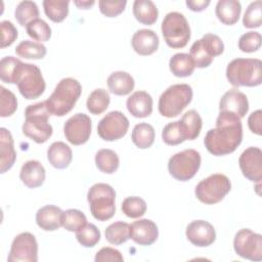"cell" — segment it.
Returning <instances> with one entry per match:
<instances>
[{
	"instance_id": "cell-1",
	"label": "cell",
	"mask_w": 262,
	"mask_h": 262,
	"mask_svg": "<svg viewBox=\"0 0 262 262\" xmlns=\"http://www.w3.org/2000/svg\"><path fill=\"white\" fill-rule=\"evenodd\" d=\"M243 140V125L234 114L220 112L215 128L210 129L204 139L207 150L213 156H226L233 152Z\"/></svg>"
},
{
	"instance_id": "cell-2",
	"label": "cell",
	"mask_w": 262,
	"mask_h": 262,
	"mask_svg": "<svg viewBox=\"0 0 262 262\" xmlns=\"http://www.w3.org/2000/svg\"><path fill=\"white\" fill-rule=\"evenodd\" d=\"M82 93L80 82L74 78H63L55 86L51 95L45 100L50 115L63 117L69 114Z\"/></svg>"
},
{
	"instance_id": "cell-3",
	"label": "cell",
	"mask_w": 262,
	"mask_h": 262,
	"mask_svg": "<svg viewBox=\"0 0 262 262\" xmlns=\"http://www.w3.org/2000/svg\"><path fill=\"white\" fill-rule=\"evenodd\" d=\"M50 113L45 101L30 104L25 110L23 133L36 143L46 142L52 135L53 129L49 124Z\"/></svg>"
},
{
	"instance_id": "cell-4",
	"label": "cell",
	"mask_w": 262,
	"mask_h": 262,
	"mask_svg": "<svg viewBox=\"0 0 262 262\" xmlns=\"http://www.w3.org/2000/svg\"><path fill=\"white\" fill-rule=\"evenodd\" d=\"M226 78L234 87H256L262 83V61L258 58H235L226 68Z\"/></svg>"
},
{
	"instance_id": "cell-5",
	"label": "cell",
	"mask_w": 262,
	"mask_h": 262,
	"mask_svg": "<svg viewBox=\"0 0 262 262\" xmlns=\"http://www.w3.org/2000/svg\"><path fill=\"white\" fill-rule=\"evenodd\" d=\"M116 191L106 183H95L87 192L91 215L98 221L111 219L116 212Z\"/></svg>"
},
{
	"instance_id": "cell-6",
	"label": "cell",
	"mask_w": 262,
	"mask_h": 262,
	"mask_svg": "<svg viewBox=\"0 0 262 262\" xmlns=\"http://www.w3.org/2000/svg\"><path fill=\"white\" fill-rule=\"evenodd\" d=\"M192 96L193 91L188 84L171 85L159 98V113L166 118L176 117L190 103Z\"/></svg>"
},
{
	"instance_id": "cell-7",
	"label": "cell",
	"mask_w": 262,
	"mask_h": 262,
	"mask_svg": "<svg viewBox=\"0 0 262 262\" xmlns=\"http://www.w3.org/2000/svg\"><path fill=\"white\" fill-rule=\"evenodd\" d=\"M14 84L17 85L19 93L26 99L40 97L46 88L41 70L36 64L23 61L17 67Z\"/></svg>"
},
{
	"instance_id": "cell-8",
	"label": "cell",
	"mask_w": 262,
	"mask_h": 262,
	"mask_svg": "<svg viewBox=\"0 0 262 262\" xmlns=\"http://www.w3.org/2000/svg\"><path fill=\"white\" fill-rule=\"evenodd\" d=\"M166 44L174 49L183 48L190 39V27L186 17L177 11L165 15L161 25Z\"/></svg>"
},
{
	"instance_id": "cell-9",
	"label": "cell",
	"mask_w": 262,
	"mask_h": 262,
	"mask_svg": "<svg viewBox=\"0 0 262 262\" xmlns=\"http://www.w3.org/2000/svg\"><path fill=\"white\" fill-rule=\"evenodd\" d=\"M230 189L231 182L229 178L224 174L216 173L201 180L194 188V194L200 202L206 205H214L221 202Z\"/></svg>"
},
{
	"instance_id": "cell-10",
	"label": "cell",
	"mask_w": 262,
	"mask_h": 262,
	"mask_svg": "<svg viewBox=\"0 0 262 262\" xmlns=\"http://www.w3.org/2000/svg\"><path fill=\"white\" fill-rule=\"evenodd\" d=\"M223 51L224 44L221 38L215 34L208 33L192 43L189 55L196 68L205 69L213 62L215 56L221 55Z\"/></svg>"
},
{
	"instance_id": "cell-11",
	"label": "cell",
	"mask_w": 262,
	"mask_h": 262,
	"mask_svg": "<svg viewBox=\"0 0 262 262\" xmlns=\"http://www.w3.org/2000/svg\"><path fill=\"white\" fill-rule=\"evenodd\" d=\"M201 155L193 148H187L173 155L168 162L170 175L178 181L190 180L201 167Z\"/></svg>"
},
{
	"instance_id": "cell-12",
	"label": "cell",
	"mask_w": 262,
	"mask_h": 262,
	"mask_svg": "<svg viewBox=\"0 0 262 262\" xmlns=\"http://www.w3.org/2000/svg\"><path fill=\"white\" fill-rule=\"evenodd\" d=\"M234 252L251 261L262 260V235L249 228L238 230L233 238Z\"/></svg>"
},
{
	"instance_id": "cell-13",
	"label": "cell",
	"mask_w": 262,
	"mask_h": 262,
	"mask_svg": "<svg viewBox=\"0 0 262 262\" xmlns=\"http://www.w3.org/2000/svg\"><path fill=\"white\" fill-rule=\"evenodd\" d=\"M129 129V120L120 111L107 113L97 125L98 136L105 141H115L124 137Z\"/></svg>"
},
{
	"instance_id": "cell-14",
	"label": "cell",
	"mask_w": 262,
	"mask_h": 262,
	"mask_svg": "<svg viewBox=\"0 0 262 262\" xmlns=\"http://www.w3.org/2000/svg\"><path fill=\"white\" fill-rule=\"evenodd\" d=\"M7 261L37 262L38 261V243L35 235L27 231L17 234L11 243Z\"/></svg>"
},
{
	"instance_id": "cell-15",
	"label": "cell",
	"mask_w": 262,
	"mask_h": 262,
	"mask_svg": "<svg viewBox=\"0 0 262 262\" xmlns=\"http://www.w3.org/2000/svg\"><path fill=\"white\" fill-rule=\"evenodd\" d=\"M91 119L83 113H77L67 120L63 125L66 139L74 144L81 145L88 141L91 135Z\"/></svg>"
},
{
	"instance_id": "cell-16",
	"label": "cell",
	"mask_w": 262,
	"mask_h": 262,
	"mask_svg": "<svg viewBox=\"0 0 262 262\" xmlns=\"http://www.w3.org/2000/svg\"><path fill=\"white\" fill-rule=\"evenodd\" d=\"M243 175L252 182L260 183L262 179V151L257 146L246 148L238 159Z\"/></svg>"
},
{
	"instance_id": "cell-17",
	"label": "cell",
	"mask_w": 262,
	"mask_h": 262,
	"mask_svg": "<svg viewBox=\"0 0 262 262\" xmlns=\"http://www.w3.org/2000/svg\"><path fill=\"white\" fill-rule=\"evenodd\" d=\"M187 239L196 247H209L216 239V231L214 226L206 220L191 221L185 230Z\"/></svg>"
},
{
	"instance_id": "cell-18",
	"label": "cell",
	"mask_w": 262,
	"mask_h": 262,
	"mask_svg": "<svg viewBox=\"0 0 262 262\" xmlns=\"http://www.w3.org/2000/svg\"><path fill=\"white\" fill-rule=\"evenodd\" d=\"M219 111L234 114L239 119L244 118L249 111L247 95L237 89L226 91L220 98Z\"/></svg>"
},
{
	"instance_id": "cell-19",
	"label": "cell",
	"mask_w": 262,
	"mask_h": 262,
	"mask_svg": "<svg viewBox=\"0 0 262 262\" xmlns=\"http://www.w3.org/2000/svg\"><path fill=\"white\" fill-rule=\"evenodd\" d=\"M131 239L139 246H150L159 236L157 224L150 219H139L130 225Z\"/></svg>"
},
{
	"instance_id": "cell-20",
	"label": "cell",
	"mask_w": 262,
	"mask_h": 262,
	"mask_svg": "<svg viewBox=\"0 0 262 262\" xmlns=\"http://www.w3.org/2000/svg\"><path fill=\"white\" fill-rule=\"evenodd\" d=\"M159 36L149 29L137 30L131 39V44L136 53L139 55H150L158 50Z\"/></svg>"
},
{
	"instance_id": "cell-21",
	"label": "cell",
	"mask_w": 262,
	"mask_h": 262,
	"mask_svg": "<svg viewBox=\"0 0 262 262\" xmlns=\"http://www.w3.org/2000/svg\"><path fill=\"white\" fill-rule=\"evenodd\" d=\"M63 211L54 205H46L36 213L37 225L45 231H54L62 226Z\"/></svg>"
},
{
	"instance_id": "cell-22",
	"label": "cell",
	"mask_w": 262,
	"mask_h": 262,
	"mask_svg": "<svg viewBox=\"0 0 262 262\" xmlns=\"http://www.w3.org/2000/svg\"><path fill=\"white\" fill-rule=\"evenodd\" d=\"M46 171L43 165L37 160L25 162L19 171L21 182L29 188H36L44 183Z\"/></svg>"
},
{
	"instance_id": "cell-23",
	"label": "cell",
	"mask_w": 262,
	"mask_h": 262,
	"mask_svg": "<svg viewBox=\"0 0 262 262\" xmlns=\"http://www.w3.org/2000/svg\"><path fill=\"white\" fill-rule=\"evenodd\" d=\"M126 106L133 117L146 118L152 113V98L146 91H135L127 98Z\"/></svg>"
},
{
	"instance_id": "cell-24",
	"label": "cell",
	"mask_w": 262,
	"mask_h": 262,
	"mask_svg": "<svg viewBox=\"0 0 262 262\" xmlns=\"http://www.w3.org/2000/svg\"><path fill=\"white\" fill-rule=\"evenodd\" d=\"M16 160V152L13 145V138L10 131L4 127L0 128V166L1 173L12 168Z\"/></svg>"
},
{
	"instance_id": "cell-25",
	"label": "cell",
	"mask_w": 262,
	"mask_h": 262,
	"mask_svg": "<svg viewBox=\"0 0 262 262\" xmlns=\"http://www.w3.org/2000/svg\"><path fill=\"white\" fill-rule=\"evenodd\" d=\"M47 159L52 167L66 169L72 162L73 151L64 142L55 141L51 143L47 149Z\"/></svg>"
},
{
	"instance_id": "cell-26",
	"label": "cell",
	"mask_w": 262,
	"mask_h": 262,
	"mask_svg": "<svg viewBox=\"0 0 262 262\" xmlns=\"http://www.w3.org/2000/svg\"><path fill=\"white\" fill-rule=\"evenodd\" d=\"M107 87L115 95H127L132 92L135 86L133 77L124 71L113 72L106 80Z\"/></svg>"
},
{
	"instance_id": "cell-27",
	"label": "cell",
	"mask_w": 262,
	"mask_h": 262,
	"mask_svg": "<svg viewBox=\"0 0 262 262\" xmlns=\"http://www.w3.org/2000/svg\"><path fill=\"white\" fill-rule=\"evenodd\" d=\"M242 12V5L236 0H219L216 4L215 13L217 18L224 25L231 26L237 23Z\"/></svg>"
},
{
	"instance_id": "cell-28",
	"label": "cell",
	"mask_w": 262,
	"mask_h": 262,
	"mask_svg": "<svg viewBox=\"0 0 262 262\" xmlns=\"http://www.w3.org/2000/svg\"><path fill=\"white\" fill-rule=\"evenodd\" d=\"M179 125L185 140H193L199 137L201 133L203 121L195 110H189L181 117Z\"/></svg>"
},
{
	"instance_id": "cell-29",
	"label": "cell",
	"mask_w": 262,
	"mask_h": 262,
	"mask_svg": "<svg viewBox=\"0 0 262 262\" xmlns=\"http://www.w3.org/2000/svg\"><path fill=\"white\" fill-rule=\"evenodd\" d=\"M133 15L143 25H154L159 16L156 4L150 0H135L133 2Z\"/></svg>"
},
{
	"instance_id": "cell-30",
	"label": "cell",
	"mask_w": 262,
	"mask_h": 262,
	"mask_svg": "<svg viewBox=\"0 0 262 262\" xmlns=\"http://www.w3.org/2000/svg\"><path fill=\"white\" fill-rule=\"evenodd\" d=\"M194 62L188 53H175L169 60V69L175 77H189L194 71Z\"/></svg>"
},
{
	"instance_id": "cell-31",
	"label": "cell",
	"mask_w": 262,
	"mask_h": 262,
	"mask_svg": "<svg viewBox=\"0 0 262 262\" xmlns=\"http://www.w3.org/2000/svg\"><path fill=\"white\" fill-rule=\"evenodd\" d=\"M155 129L151 125L147 123H139L134 126L131 134V139L138 148L145 149L152 145L155 141Z\"/></svg>"
},
{
	"instance_id": "cell-32",
	"label": "cell",
	"mask_w": 262,
	"mask_h": 262,
	"mask_svg": "<svg viewBox=\"0 0 262 262\" xmlns=\"http://www.w3.org/2000/svg\"><path fill=\"white\" fill-rule=\"evenodd\" d=\"M95 165L97 169L105 174L115 173L120 165L118 155L108 148H101L95 154Z\"/></svg>"
},
{
	"instance_id": "cell-33",
	"label": "cell",
	"mask_w": 262,
	"mask_h": 262,
	"mask_svg": "<svg viewBox=\"0 0 262 262\" xmlns=\"http://www.w3.org/2000/svg\"><path fill=\"white\" fill-rule=\"evenodd\" d=\"M105 239L115 246L122 245L131 238L130 224L123 221H116L105 228Z\"/></svg>"
},
{
	"instance_id": "cell-34",
	"label": "cell",
	"mask_w": 262,
	"mask_h": 262,
	"mask_svg": "<svg viewBox=\"0 0 262 262\" xmlns=\"http://www.w3.org/2000/svg\"><path fill=\"white\" fill-rule=\"evenodd\" d=\"M111 102L108 92L103 88L94 89L88 96L86 101L87 110L92 115H100L106 111Z\"/></svg>"
},
{
	"instance_id": "cell-35",
	"label": "cell",
	"mask_w": 262,
	"mask_h": 262,
	"mask_svg": "<svg viewBox=\"0 0 262 262\" xmlns=\"http://www.w3.org/2000/svg\"><path fill=\"white\" fill-rule=\"evenodd\" d=\"M15 53L27 59H42L46 55L47 49L41 42L24 40L15 47Z\"/></svg>"
},
{
	"instance_id": "cell-36",
	"label": "cell",
	"mask_w": 262,
	"mask_h": 262,
	"mask_svg": "<svg viewBox=\"0 0 262 262\" xmlns=\"http://www.w3.org/2000/svg\"><path fill=\"white\" fill-rule=\"evenodd\" d=\"M70 1L64 0H44L43 8L46 16L53 23L62 21L69 14Z\"/></svg>"
},
{
	"instance_id": "cell-37",
	"label": "cell",
	"mask_w": 262,
	"mask_h": 262,
	"mask_svg": "<svg viewBox=\"0 0 262 262\" xmlns=\"http://www.w3.org/2000/svg\"><path fill=\"white\" fill-rule=\"evenodd\" d=\"M14 16L18 24L25 27L32 20L39 18V8L34 1H20L15 7Z\"/></svg>"
},
{
	"instance_id": "cell-38",
	"label": "cell",
	"mask_w": 262,
	"mask_h": 262,
	"mask_svg": "<svg viewBox=\"0 0 262 262\" xmlns=\"http://www.w3.org/2000/svg\"><path fill=\"white\" fill-rule=\"evenodd\" d=\"M87 224V218L83 212L77 209H68L63 212L62 227L71 232H76Z\"/></svg>"
},
{
	"instance_id": "cell-39",
	"label": "cell",
	"mask_w": 262,
	"mask_h": 262,
	"mask_svg": "<svg viewBox=\"0 0 262 262\" xmlns=\"http://www.w3.org/2000/svg\"><path fill=\"white\" fill-rule=\"evenodd\" d=\"M27 34L36 41L45 42L51 38V28L42 18H36L26 26Z\"/></svg>"
},
{
	"instance_id": "cell-40",
	"label": "cell",
	"mask_w": 262,
	"mask_h": 262,
	"mask_svg": "<svg viewBox=\"0 0 262 262\" xmlns=\"http://www.w3.org/2000/svg\"><path fill=\"white\" fill-rule=\"evenodd\" d=\"M122 212L129 218H139L146 212V203L139 196H128L122 202Z\"/></svg>"
},
{
	"instance_id": "cell-41",
	"label": "cell",
	"mask_w": 262,
	"mask_h": 262,
	"mask_svg": "<svg viewBox=\"0 0 262 262\" xmlns=\"http://www.w3.org/2000/svg\"><path fill=\"white\" fill-rule=\"evenodd\" d=\"M76 238L85 248H92L100 241V231L96 225L87 223L84 227L76 231Z\"/></svg>"
},
{
	"instance_id": "cell-42",
	"label": "cell",
	"mask_w": 262,
	"mask_h": 262,
	"mask_svg": "<svg viewBox=\"0 0 262 262\" xmlns=\"http://www.w3.org/2000/svg\"><path fill=\"white\" fill-rule=\"evenodd\" d=\"M262 21V2L260 0H256L251 2L247 7L244 16H243V25L245 28L254 29L259 28Z\"/></svg>"
},
{
	"instance_id": "cell-43",
	"label": "cell",
	"mask_w": 262,
	"mask_h": 262,
	"mask_svg": "<svg viewBox=\"0 0 262 262\" xmlns=\"http://www.w3.org/2000/svg\"><path fill=\"white\" fill-rule=\"evenodd\" d=\"M21 60L14 56H4L0 61V79L7 84H14V77Z\"/></svg>"
},
{
	"instance_id": "cell-44",
	"label": "cell",
	"mask_w": 262,
	"mask_h": 262,
	"mask_svg": "<svg viewBox=\"0 0 262 262\" xmlns=\"http://www.w3.org/2000/svg\"><path fill=\"white\" fill-rule=\"evenodd\" d=\"M162 139L168 145H177L185 141L184 135L181 131L179 120L168 123L162 130Z\"/></svg>"
},
{
	"instance_id": "cell-45",
	"label": "cell",
	"mask_w": 262,
	"mask_h": 262,
	"mask_svg": "<svg viewBox=\"0 0 262 262\" xmlns=\"http://www.w3.org/2000/svg\"><path fill=\"white\" fill-rule=\"evenodd\" d=\"M0 116L2 118L10 117L14 114L17 108V100L15 95L8 89L3 86H0Z\"/></svg>"
},
{
	"instance_id": "cell-46",
	"label": "cell",
	"mask_w": 262,
	"mask_h": 262,
	"mask_svg": "<svg viewBox=\"0 0 262 262\" xmlns=\"http://www.w3.org/2000/svg\"><path fill=\"white\" fill-rule=\"evenodd\" d=\"M261 46V35L258 32L250 31L243 34L238 39V48L246 53L257 51Z\"/></svg>"
},
{
	"instance_id": "cell-47",
	"label": "cell",
	"mask_w": 262,
	"mask_h": 262,
	"mask_svg": "<svg viewBox=\"0 0 262 262\" xmlns=\"http://www.w3.org/2000/svg\"><path fill=\"white\" fill-rule=\"evenodd\" d=\"M126 4H127L126 0H121V1L100 0L98 2L100 12L107 17H116L119 14H121L125 9Z\"/></svg>"
},
{
	"instance_id": "cell-48",
	"label": "cell",
	"mask_w": 262,
	"mask_h": 262,
	"mask_svg": "<svg viewBox=\"0 0 262 262\" xmlns=\"http://www.w3.org/2000/svg\"><path fill=\"white\" fill-rule=\"evenodd\" d=\"M1 28V48L10 46L17 38L18 32L14 25L9 20H2L0 23Z\"/></svg>"
},
{
	"instance_id": "cell-49",
	"label": "cell",
	"mask_w": 262,
	"mask_h": 262,
	"mask_svg": "<svg viewBox=\"0 0 262 262\" xmlns=\"http://www.w3.org/2000/svg\"><path fill=\"white\" fill-rule=\"evenodd\" d=\"M94 260L95 262H122L124 258L119 250L111 247H104L96 253Z\"/></svg>"
},
{
	"instance_id": "cell-50",
	"label": "cell",
	"mask_w": 262,
	"mask_h": 262,
	"mask_svg": "<svg viewBox=\"0 0 262 262\" xmlns=\"http://www.w3.org/2000/svg\"><path fill=\"white\" fill-rule=\"evenodd\" d=\"M248 126L251 132L257 135L262 134V111L257 110L253 112L248 118Z\"/></svg>"
},
{
	"instance_id": "cell-51",
	"label": "cell",
	"mask_w": 262,
	"mask_h": 262,
	"mask_svg": "<svg viewBox=\"0 0 262 262\" xmlns=\"http://www.w3.org/2000/svg\"><path fill=\"white\" fill-rule=\"evenodd\" d=\"M185 4L187 5V7L192 10V11H195V12H200V11H203L205 10L209 4H210V0H194V1H190V0H187L185 2Z\"/></svg>"
},
{
	"instance_id": "cell-52",
	"label": "cell",
	"mask_w": 262,
	"mask_h": 262,
	"mask_svg": "<svg viewBox=\"0 0 262 262\" xmlns=\"http://www.w3.org/2000/svg\"><path fill=\"white\" fill-rule=\"evenodd\" d=\"M74 3H75L76 6H78L81 9H89L95 2L94 1H79V0H76V1H74Z\"/></svg>"
}]
</instances>
